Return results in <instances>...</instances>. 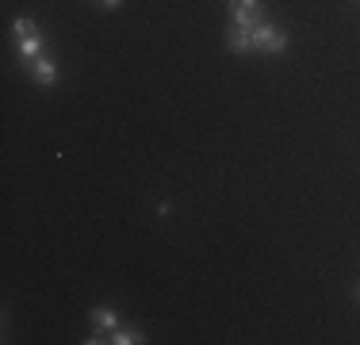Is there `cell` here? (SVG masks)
<instances>
[{"label": "cell", "instance_id": "277c9868", "mask_svg": "<svg viewBox=\"0 0 360 345\" xmlns=\"http://www.w3.org/2000/svg\"><path fill=\"white\" fill-rule=\"evenodd\" d=\"M23 69L31 73V81L35 84H58V62L50 54H39V58H31V62H23Z\"/></svg>", "mask_w": 360, "mask_h": 345}, {"label": "cell", "instance_id": "8992f818", "mask_svg": "<svg viewBox=\"0 0 360 345\" xmlns=\"http://www.w3.org/2000/svg\"><path fill=\"white\" fill-rule=\"evenodd\" d=\"M100 4H104V8H119L123 0H100Z\"/></svg>", "mask_w": 360, "mask_h": 345}, {"label": "cell", "instance_id": "7a4b0ae2", "mask_svg": "<svg viewBox=\"0 0 360 345\" xmlns=\"http://www.w3.org/2000/svg\"><path fill=\"white\" fill-rule=\"evenodd\" d=\"M12 31H15V46H20V58H23V62L46 54V50H42V34H39V23H35V20L20 15V20L12 23Z\"/></svg>", "mask_w": 360, "mask_h": 345}, {"label": "cell", "instance_id": "3957f363", "mask_svg": "<svg viewBox=\"0 0 360 345\" xmlns=\"http://www.w3.org/2000/svg\"><path fill=\"white\" fill-rule=\"evenodd\" d=\"M230 20H234V27H242V31H253L257 23L264 20V12H261V0H230Z\"/></svg>", "mask_w": 360, "mask_h": 345}, {"label": "cell", "instance_id": "6da1fadb", "mask_svg": "<svg viewBox=\"0 0 360 345\" xmlns=\"http://www.w3.org/2000/svg\"><path fill=\"white\" fill-rule=\"evenodd\" d=\"M226 46L234 50V54H250V50H261V54H284V50H288V34L280 27H272L269 20H261L253 31H242V27L230 23Z\"/></svg>", "mask_w": 360, "mask_h": 345}, {"label": "cell", "instance_id": "5b68a950", "mask_svg": "<svg viewBox=\"0 0 360 345\" xmlns=\"http://www.w3.org/2000/svg\"><path fill=\"white\" fill-rule=\"evenodd\" d=\"M104 341H111V345H139V341H146L139 330H123V326H115V330L108 334Z\"/></svg>", "mask_w": 360, "mask_h": 345}]
</instances>
